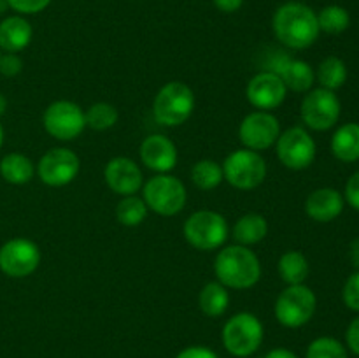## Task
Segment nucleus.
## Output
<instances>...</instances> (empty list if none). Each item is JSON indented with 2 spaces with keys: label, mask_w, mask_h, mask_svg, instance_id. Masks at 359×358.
Instances as JSON below:
<instances>
[{
  "label": "nucleus",
  "mask_w": 359,
  "mask_h": 358,
  "mask_svg": "<svg viewBox=\"0 0 359 358\" xmlns=\"http://www.w3.org/2000/svg\"><path fill=\"white\" fill-rule=\"evenodd\" d=\"M272 28L277 41L290 49L311 48L321 32L318 14L302 2L283 4L273 14Z\"/></svg>",
  "instance_id": "f257e3e1"
},
{
  "label": "nucleus",
  "mask_w": 359,
  "mask_h": 358,
  "mask_svg": "<svg viewBox=\"0 0 359 358\" xmlns=\"http://www.w3.org/2000/svg\"><path fill=\"white\" fill-rule=\"evenodd\" d=\"M214 272L223 286L233 290H249L262 277V263L248 246H226L214 260Z\"/></svg>",
  "instance_id": "f03ea898"
},
{
  "label": "nucleus",
  "mask_w": 359,
  "mask_h": 358,
  "mask_svg": "<svg viewBox=\"0 0 359 358\" xmlns=\"http://www.w3.org/2000/svg\"><path fill=\"white\" fill-rule=\"evenodd\" d=\"M195 109V93L181 81L167 83L154 97L153 114L160 125L179 126L189 119Z\"/></svg>",
  "instance_id": "7ed1b4c3"
},
{
  "label": "nucleus",
  "mask_w": 359,
  "mask_h": 358,
  "mask_svg": "<svg viewBox=\"0 0 359 358\" xmlns=\"http://www.w3.org/2000/svg\"><path fill=\"white\" fill-rule=\"evenodd\" d=\"M263 323L252 312H237L223 326V344L233 357L245 358L256 353L263 343Z\"/></svg>",
  "instance_id": "20e7f679"
},
{
  "label": "nucleus",
  "mask_w": 359,
  "mask_h": 358,
  "mask_svg": "<svg viewBox=\"0 0 359 358\" xmlns=\"http://www.w3.org/2000/svg\"><path fill=\"white\" fill-rule=\"evenodd\" d=\"M318 307V297L305 284H290L279 293L276 300L277 321L287 329H300L307 325Z\"/></svg>",
  "instance_id": "39448f33"
},
{
  "label": "nucleus",
  "mask_w": 359,
  "mask_h": 358,
  "mask_svg": "<svg viewBox=\"0 0 359 358\" xmlns=\"http://www.w3.org/2000/svg\"><path fill=\"white\" fill-rule=\"evenodd\" d=\"M184 237L198 251L219 249L228 239V223L216 211H196L184 221Z\"/></svg>",
  "instance_id": "423d86ee"
},
{
  "label": "nucleus",
  "mask_w": 359,
  "mask_h": 358,
  "mask_svg": "<svg viewBox=\"0 0 359 358\" xmlns=\"http://www.w3.org/2000/svg\"><path fill=\"white\" fill-rule=\"evenodd\" d=\"M142 199L153 213L160 216H175L181 213L188 200L186 186L181 179L170 174H158L144 185Z\"/></svg>",
  "instance_id": "0eeeda50"
},
{
  "label": "nucleus",
  "mask_w": 359,
  "mask_h": 358,
  "mask_svg": "<svg viewBox=\"0 0 359 358\" xmlns=\"http://www.w3.org/2000/svg\"><path fill=\"white\" fill-rule=\"evenodd\" d=\"M223 175L237 190H255L265 181L266 161L258 151L244 147L228 154L223 161Z\"/></svg>",
  "instance_id": "6e6552de"
},
{
  "label": "nucleus",
  "mask_w": 359,
  "mask_h": 358,
  "mask_svg": "<svg viewBox=\"0 0 359 358\" xmlns=\"http://www.w3.org/2000/svg\"><path fill=\"white\" fill-rule=\"evenodd\" d=\"M340 100L335 91L326 88H316L309 90L302 100L300 114L305 125L318 132L333 128L340 118Z\"/></svg>",
  "instance_id": "1a4fd4ad"
},
{
  "label": "nucleus",
  "mask_w": 359,
  "mask_h": 358,
  "mask_svg": "<svg viewBox=\"0 0 359 358\" xmlns=\"http://www.w3.org/2000/svg\"><path fill=\"white\" fill-rule=\"evenodd\" d=\"M46 132L58 140H74L86 128L84 111L70 100H56L46 107L42 116Z\"/></svg>",
  "instance_id": "9d476101"
},
{
  "label": "nucleus",
  "mask_w": 359,
  "mask_h": 358,
  "mask_svg": "<svg viewBox=\"0 0 359 358\" xmlns=\"http://www.w3.org/2000/svg\"><path fill=\"white\" fill-rule=\"evenodd\" d=\"M277 157L291 171L309 168L316 160V140L302 126H291L277 139Z\"/></svg>",
  "instance_id": "9b49d317"
},
{
  "label": "nucleus",
  "mask_w": 359,
  "mask_h": 358,
  "mask_svg": "<svg viewBox=\"0 0 359 358\" xmlns=\"http://www.w3.org/2000/svg\"><path fill=\"white\" fill-rule=\"evenodd\" d=\"M79 171V157L67 147H53L46 151L37 165V174L41 181L53 188L70 185L77 178Z\"/></svg>",
  "instance_id": "f8f14e48"
},
{
  "label": "nucleus",
  "mask_w": 359,
  "mask_h": 358,
  "mask_svg": "<svg viewBox=\"0 0 359 358\" xmlns=\"http://www.w3.org/2000/svg\"><path fill=\"white\" fill-rule=\"evenodd\" d=\"M41 249L34 241L16 237L0 248V270L9 277H27L37 270Z\"/></svg>",
  "instance_id": "ddd939ff"
},
{
  "label": "nucleus",
  "mask_w": 359,
  "mask_h": 358,
  "mask_svg": "<svg viewBox=\"0 0 359 358\" xmlns=\"http://www.w3.org/2000/svg\"><path fill=\"white\" fill-rule=\"evenodd\" d=\"M280 135V123L272 112H249L238 126V137L244 147L252 151H265L277 142Z\"/></svg>",
  "instance_id": "4468645a"
},
{
  "label": "nucleus",
  "mask_w": 359,
  "mask_h": 358,
  "mask_svg": "<svg viewBox=\"0 0 359 358\" xmlns=\"http://www.w3.org/2000/svg\"><path fill=\"white\" fill-rule=\"evenodd\" d=\"M286 93L287 88L284 81L270 70L256 74L245 88V97H248L249 104L259 111L277 109L286 100Z\"/></svg>",
  "instance_id": "2eb2a0df"
},
{
  "label": "nucleus",
  "mask_w": 359,
  "mask_h": 358,
  "mask_svg": "<svg viewBox=\"0 0 359 358\" xmlns=\"http://www.w3.org/2000/svg\"><path fill=\"white\" fill-rule=\"evenodd\" d=\"M104 179L109 188L121 197L135 195L144 183L139 165L126 157H116L107 161L104 168Z\"/></svg>",
  "instance_id": "dca6fc26"
},
{
  "label": "nucleus",
  "mask_w": 359,
  "mask_h": 358,
  "mask_svg": "<svg viewBox=\"0 0 359 358\" xmlns=\"http://www.w3.org/2000/svg\"><path fill=\"white\" fill-rule=\"evenodd\" d=\"M270 72H276L284 81L287 90H293L297 93H305L312 88L316 81V72L312 67L304 60L290 58L286 53L279 51L272 58L269 67Z\"/></svg>",
  "instance_id": "f3484780"
},
{
  "label": "nucleus",
  "mask_w": 359,
  "mask_h": 358,
  "mask_svg": "<svg viewBox=\"0 0 359 358\" xmlns=\"http://www.w3.org/2000/svg\"><path fill=\"white\" fill-rule=\"evenodd\" d=\"M177 147L168 137L161 133L146 137L140 144V160L151 171L158 174H168L177 165Z\"/></svg>",
  "instance_id": "a211bd4d"
},
{
  "label": "nucleus",
  "mask_w": 359,
  "mask_h": 358,
  "mask_svg": "<svg viewBox=\"0 0 359 358\" xmlns=\"http://www.w3.org/2000/svg\"><path fill=\"white\" fill-rule=\"evenodd\" d=\"M344 195L335 188L314 190L305 200V213L319 223H330L344 211Z\"/></svg>",
  "instance_id": "6ab92c4d"
},
{
  "label": "nucleus",
  "mask_w": 359,
  "mask_h": 358,
  "mask_svg": "<svg viewBox=\"0 0 359 358\" xmlns=\"http://www.w3.org/2000/svg\"><path fill=\"white\" fill-rule=\"evenodd\" d=\"M32 25L21 16H9L0 21V49L20 53L32 42Z\"/></svg>",
  "instance_id": "aec40b11"
},
{
  "label": "nucleus",
  "mask_w": 359,
  "mask_h": 358,
  "mask_svg": "<svg viewBox=\"0 0 359 358\" xmlns=\"http://www.w3.org/2000/svg\"><path fill=\"white\" fill-rule=\"evenodd\" d=\"M269 234V223L265 216L258 213H248L238 218L233 225V239L241 246H252L262 242Z\"/></svg>",
  "instance_id": "412c9836"
},
{
  "label": "nucleus",
  "mask_w": 359,
  "mask_h": 358,
  "mask_svg": "<svg viewBox=\"0 0 359 358\" xmlns=\"http://www.w3.org/2000/svg\"><path fill=\"white\" fill-rule=\"evenodd\" d=\"M332 153L340 161L359 160V123H346L332 137Z\"/></svg>",
  "instance_id": "4be33fe9"
},
{
  "label": "nucleus",
  "mask_w": 359,
  "mask_h": 358,
  "mask_svg": "<svg viewBox=\"0 0 359 358\" xmlns=\"http://www.w3.org/2000/svg\"><path fill=\"white\" fill-rule=\"evenodd\" d=\"M0 175L9 185H27L34 179L35 165L21 153H9L0 160Z\"/></svg>",
  "instance_id": "5701e85b"
},
{
  "label": "nucleus",
  "mask_w": 359,
  "mask_h": 358,
  "mask_svg": "<svg viewBox=\"0 0 359 358\" xmlns=\"http://www.w3.org/2000/svg\"><path fill=\"white\" fill-rule=\"evenodd\" d=\"M198 304L203 314L209 318H219L230 305V293L219 281H210L200 291Z\"/></svg>",
  "instance_id": "b1692460"
},
{
  "label": "nucleus",
  "mask_w": 359,
  "mask_h": 358,
  "mask_svg": "<svg viewBox=\"0 0 359 358\" xmlns=\"http://www.w3.org/2000/svg\"><path fill=\"white\" fill-rule=\"evenodd\" d=\"M279 276L284 283L290 284H304L309 276V260L300 251H286L279 260Z\"/></svg>",
  "instance_id": "393cba45"
},
{
  "label": "nucleus",
  "mask_w": 359,
  "mask_h": 358,
  "mask_svg": "<svg viewBox=\"0 0 359 358\" xmlns=\"http://www.w3.org/2000/svg\"><path fill=\"white\" fill-rule=\"evenodd\" d=\"M318 81L321 88L330 91L342 88L347 81V67L344 60H340L339 56H328L323 60L318 69Z\"/></svg>",
  "instance_id": "a878e982"
},
{
  "label": "nucleus",
  "mask_w": 359,
  "mask_h": 358,
  "mask_svg": "<svg viewBox=\"0 0 359 358\" xmlns=\"http://www.w3.org/2000/svg\"><path fill=\"white\" fill-rule=\"evenodd\" d=\"M223 167L216 160H200L191 168V181L198 190L209 192L223 183Z\"/></svg>",
  "instance_id": "bb28decb"
},
{
  "label": "nucleus",
  "mask_w": 359,
  "mask_h": 358,
  "mask_svg": "<svg viewBox=\"0 0 359 358\" xmlns=\"http://www.w3.org/2000/svg\"><path fill=\"white\" fill-rule=\"evenodd\" d=\"M147 211L149 207L146 206L144 199L137 195H126L116 207V218L125 227H139L147 218Z\"/></svg>",
  "instance_id": "cd10ccee"
},
{
  "label": "nucleus",
  "mask_w": 359,
  "mask_h": 358,
  "mask_svg": "<svg viewBox=\"0 0 359 358\" xmlns=\"http://www.w3.org/2000/svg\"><path fill=\"white\" fill-rule=\"evenodd\" d=\"M84 119H86V126H90L91 130L104 132V130L112 128L118 123L119 112L112 104L97 102L84 112Z\"/></svg>",
  "instance_id": "c85d7f7f"
},
{
  "label": "nucleus",
  "mask_w": 359,
  "mask_h": 358,
  "mask_svg": "<svg viewBox=\"0 0 359 358\" xmlns=\"http://www.w3.org/2000/svg\"><path fill=\"white\" fill-rule=\"evenodd\" d=\"M318 23L319 30L326 32V34H342L349 28L351 16L347 13V9L340 6H328L318 14Z\"/></svg>",
  "instance_id": "c756f323"
},
{
  "label": "nucleus",
  "mask_w": 359,
  "mask_h": 358,
  "mask_svg": "<svg viewBox=\"0 0 359 358\" xmlns=\"http://www.w3.org/2000/svg\"><path fill=\"white\" fill-rule=\"evenodd\" d=\"M305 358H349L346 346L333 337H318L307 347Z\"/></svg>",
  "instance_id": "7c9ffc66"
},
{
  "label": "nucleus",
  "mask_w": 359,
  "mask_h": 358,
  "mask_svg": "<svg viewBox=\"0 0 359 358\" xmlns=\"http://www.w3.org/2000/svg\"><path fill=\"white\" fill-rule=\"evenodd\" d=\"M342 298L344 304H346L351 311L359 312V270H356V272H354L353 276H349V279L346 281Z\"/></svg>",
  "instance_id": "2f4dec72"
},
{
  "label": "nucleus",
  "mask_w": 359,
  "mask_h": 358,
  "mask_svg": "<svg viewBox=\"0 0 359 358\" xmlns=\"http://www.w3.org/2000/svg\"><path fill=\"white\" fill-rule=\"evenodd\" d=\"M11 9L20 14H35L44 11L51 4V0H7Z\"/></svg>",
  "instance_id": "473e14b6"
},
{
  "label": "nucleus",
  "mask_w": 359,
  "mask_h": 358,
  "mask_svg": "<svg viewBox=\"0 0 359 358\" xmlns=\"http://www.w3.org/2000/svg\"><path fill=\"white\" fill-rule=\"evenodd\" d=\"M23 70V60L16 53L0 55V74L6 77H14Z\"/></svg>",
  "instance_id": "72a5a7b5"
},
{
  "label": "nucleus",
  "mask_w": 359,
  "mask_h": 358,
  "mask_svg": "<svg viewBox=\"0 0 359 358\" xmlns=\"http://www.w3.org/2000/svg\"><path fill=\"white\" fill-rule=\"evenodd\" d=\"M346 200L351 207L359 211V171L354 172L346 185Z\"/></svg>",
  "instance_id": "f704fd0d"
},
{
  "label": "nucleus",
  "mask_w": 359,
  "mask_h": 358,
  "mask_svg": "<svg viewBox=\"0 0 359 358\" xmlns=\"http://www.w3.org/2000/svg\"><path fill=\"white\" fill-rule=\"evenodd\" d=\"M175 358H219V357H217L216 351H212L210 347L189 346L186 347V350H182Z\"/></svg>",
  "instance_id": "c9c22d12"
},
{
  "label": "nucleus",
  "mask_w": 359,
  "mask_h": 358,
  "mask_svg": "<svg viewBox=\"0 0 359 358\" xmlns=\"http://www.w3.org/2000/svg\"><path fill=\"white\" fill-rule=\"evenodd\" d=\"M346 340L349 350L359 357V316L358 318H354L353 321L349 323V326H347Z\"/></svg>",
  "instance_id": "e433bc0d"
},
{
  "label": "nucleus",
  "mask_w": 359,
  "mask_h": 358,
  "mask_svg": "<svg viewBox=\"0 0 359 358\" xmlns=\"http://www.w3.org/2000/svg\"><path fill=\"white\" fill-rule=\"evenodd\" d=\"M244 4V0H214V6L223 13H235Z\"/></svg>",
  "instance_id": "4c0bfd02"
},
{
  "label": "nucleus",
  "mask_w": 359,
  "mask_h": 358,
  "mask_svg": "<svg viewBox=\"0 0 359 358\" xmlns=\"http://www.w3.org/2000/svg\"><path fill=\"white\" fill-rule=\"evenodd\" d=\"M265 358H298L297 353H293L291 350H286V347H276V350L269 351Z\"/></svg>",
  "instance_id": "58836bf2"
},
{
  "label": "nucleus",
  "mask_w": 359,
  "mask_h": 358,
  "mask_svg": "<svg viewBox=\"0 0 359 358\" xmlns=\"http://www.w3.org/2000/svg\"><path fill=\"white\" fill-rule=\"evenodd\" d=\"M349 258H351V263H353V267H356V269L359 270V237L354 239V241L351 242Z\"/></svg>",
  "instance_id": "ea45409f"
},
{
  "label": "nucleus",
  "mask_w": 359,
  "mask_h": 358,
  "mask_svg": "<svg viewBox=\"0 0 359 358\" xmlns=\"http://www.w3.org/2000/svg\"><path fill=\"white\" fill-rule=\"evenodd\" d=\"M6 109H7V98L4 97L2 93H0V116H2L4 112H6Z\"/></svg>",
  "instance_id": "a19ab883"
},
{
  "label": "nucleus",
  "mask_w": 359,
  "mask_h": 358,
  "mask_svg": "<svg viewBox=\"0 0 359 358\" xmlns=\"http://www.w3.org/2000/svg\"><path fill=\"white\" fill-rule=\"evenodd\" d=\"M7 9H9V4H7V0H0V13H6Z\"/></svg>",
  "instance_id": "79ce46f5"
},
{
  "label": "nucleus",
  "mask_w": 359,
  "mask_h": 358,
  "mask_svg": "<svg viewBox=\"0 0 359 358\" xmlns=\"http://www.w3.org/2000/svg\"><path fill=\"white\" fill-rule=\"evenodd\" d=\"M2 144H4V128L2 125H0V147H2Z\"/></svg>",
  "instance_id": "37998d69"
},
{
  "label": "nucleus",
  "mask_w": 359,
  "mask_h": 358,
  "mask_svg": "<svg viewBox=\"0 0 359 358\" xmlns=\"http://www.w3.org/2000/svg\"><path fill=\"white\" fill-rule=\"evenodd\" d=\"M0 55H2V53H0Z\"/></svg>",
  "instance_id": "c03bdc74"
}]
</instances>
